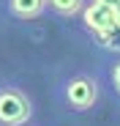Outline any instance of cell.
<instances>
[{
    "instance_id": "obj_1",
    "label": "cell",
    "mask_w": 120,
    "mask_h": 126,
    "mask_svg": "<svg viewBox=\"0 0 120 126\" xmlns=\"http://www.w3.org/2000/svg\"><path fill=\"white\" fill-rule=\"evenodd\" d=\"M33 118V101L16 82L0 79V126H27Z\"/></svg>"
},
{
    "instance_id": "obj_2",
    "label": "cell",
    "mask_w": 120,
    "mask_h": 126,
    "mask_svg": "<svg viewBox=\"0 0 120 126\" xmlns=\"http://www.w3.org/2000/svg\"><path fill=\"white\" fill-rule=\"evenodd\" d=\"M98 96H101V88H98V79L93 74H85V71H76L71 77L63 79L60 85V99L68 110L74 112H87L96 107Z\"/></svg>"
},
{
    "instance_id": "obj_3",
    "label": "cell",
    "mask_w": 120,
    "mask_h": 126,
    "mask_svg": "<svg viewBox=\"0 0 120 126\" xmlns=\"http://www.w3.org/2000/svg\"><path fill=\"white\" fill-rule=\"evenodd\" d=\"M82 25L90 30V33H101V30H109L115 28V16H112V8L109 6H101V3H90L82 6Z\"/></svg>"
},
{
    "instance_id": "obj_4",
    "label": "cell",
    "mask_w": 120,
    "mask_h": 126,
    "mask_svg": "<svg viewBox=\"0 0 120 126\" xmlns=\"http://www.w3.org/2000/svg\"><path fill=\"white\" fill-rule=\"evenodd\" d=\"M6 11L11 19L33 22L47 11V0H6Z\"/></svg>"
},
{
    "instance_id": "obj_5",
    "label": "cell",
    "mask_w": 120,
    "mask_h": 126,
    "mask_svg": "<svg viewBox=\"0 0 120 126\" xmlns=\"http://www.w3.org/2000/svg\"><path fill=\"white\" fill-rule=\"evenodd\" d=\"M85 0H47V11L57 14V16H76L82 11Z\"/></svg>"
},
{
    "instance_id": "obj_6",
    "label": "cell",
    "mask_w": 120,
    "mask_h": 126,
    "mask_svg": "<svg viewBox=\"0 0 120 126\" xmlns=\"http://www.w3.org/2000/svg\"><path fill=\"white\" fill-rule=\"evenodd\" d=\"M93 41L101 49H109V52H120V28H109V30H101V33H93Z\"/></svg>"
},
{
    "instance_id": "obj_7",
    "label": "cell",
    "mask_w": 120,
    "mask_h": 126,
    "mask_svg": "<svg viewBox=\"0 0 120 126\" xmlns=\"http://www.w3.org/2000/svg\"><path fill=\"white\" fill-rule=\"evenodd\" d=\"M109 82H112V91L120 96V60L112 63V69H109Z\"/></svg>"
},
{
    "instance_id": "obj_8",
    "label": "cell",
    "mask_w": 120,
    "mask_h": 126,
    "mask_svg": "<svg viewBox=\"0 0 120 126\" xmlns=\"http://www.w3.org/2000/svg\"><path fill=\"white\" fill-rule=\"evenodd\" d=\"M112 16H115V25L120 28V0H117V3L112 6Z\"/></svg>"
},
{
    "instance_id": "obj_9",
    "label": "cell",
    "mask_w": 120,
    "mask_h": 126,
    "mask_svg": "<svg viewBox=\"0 0 120 126\" xmlns=\"http://www.w3.org/2000/svg\"><path fill=\"white\" fill-rule=\"evenodd\" d=\"M93 3H101V6H109V8H112V6L117 3V0H93Z\"/></svg>"
}]
</instances>
